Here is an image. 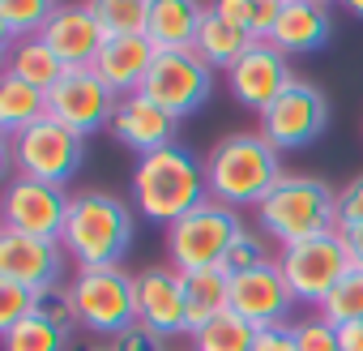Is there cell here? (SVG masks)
I'll use <instances>...</instances> for the list:
<instances>
[{"label":"cell","mask_w":363,"mask_h":351,"mask_svg":"<svg viewBox=\"0 0 363 351\" xmlns=\"http://www.w3.org/2000/svg\"><path fill=\"white\" fill-rule=\"evenodd\" d=\"M278 180H282L278 146L265 141L261 133H231L206 158V185H210L214 202H223L231 210H240V206L257 210L274 193Z\"/></svg>","instance_id":"1"},{"label":"cell","mask_w":363,"mask_h":351,"mask_svg":"<svg viewBox=\"0 0 363 351\" xmlns=\"http://www.w3.org/2000/svg\"><path fill=\"white\" fill-rule=\"evenodd\" d=\"M206 167L184 150V146H162L154 154L137 158L133 171V193H137V210L154 223H175L189 210H197L206 202Z\"/></svg>","instance_id":"2"},{"label":"cell","mask_w":363,"mask_h":351,"mask_svg":"<svg viewBox=\"0 0 363 351\" xmlns=\"http://www.w3.org/2000/svg\"><path fill=\"white\" fill-rule=\"evenodd\" d=\"M60 244L77 257V270L90 266H120L133 244V210L111 193H73Z\"/></svg>","instance_id":"3"},{"label":"cell","mask_w":363,"mask_h":351,"mask_svg":"<svg viewBox=\"0 0 363 351\" xmlns=\"http://www.w3.org/2000/svg\"><path fill=\"white\" fill-rule=\"evenodd\" d=\"M257 219L282 249H291L337 232V193L312 176H282L274 193L257 206Z\"/></svg>","instance_id":"4"},{"label":"cell","mask_w":363,"mask_h":351,"mask_svg":"<svg viewBox=\"0 0 363 351\" xmlns=\"http://www.w3.org/2000/svg\"><path fill=\"white\" fill-rule=\"evenodd\" d=\"M244 223L231 206L206 198L197 210H189L184 219H175L167 227V253L171 266L179 274H197V270H223L231 244L240 240Z\"/></svg>","instance_id":"5"},{"label":"cell","mask_w":363,"mask_h":351,"mask_svg":"<svg viewBox=\"0 0 363 351\" xmlns=\"http://www.w3.org/2000/svg\"><path fill=\"white\" fill-rule=\"evenodd\" d=\"M82 141L86 137H77L60 120L43 116L39 124L9 137V163H13L18 176H26V180H43V185L65 189V180H73V171L82 167V154H86Z\"/></svg>","instance_id":"6"},{"label":"cell","mask_w":363,"mask_h":351,"mask_svg":"<svg viewBox=\"0 0 363 351\" xmlns=\"http://www.w3.org/2000/svg\"><path fill=\"white\" fill-rule=\"evenodd\" d=\"M73 304L77 321L94 334H120L124 325L137 321V274L120 266H90L73 274Z\"/></svg>","instance_id":"7"},{"label":"cell","mask_w":363,"mask_h":351,"mask_svg":"<svg viewBox=\"0 0 363 351\" xmlns=\"http://www.w3.org/2000/svg\"><path fill=\"white\" fill-rule=\"evenodd\" d=\"M278 266L291 283V296L299 304H325L329 291L354 270L350 261V249L342 240V232H329V236H316V240H303V244H291L278 253Z\"/></svg>","instance_id":"8"},{"label":"cell","mask_w":363,"mask_h":351,"mask_svg":"<svg viewBox=\"0 0 363 351\" xmlns=\"http://www.w3.org/2000/svg\"><path fill=\"white\" fill-rule=\"evenodd\" d=\"M210 86H214L210 65L189 48V52H158V60L150 65L137 94H145L150 103H158L162 112H171L179 120L210 99Z\"/></svg>","instance_id":"9"},{"label":"cell","mask_w":363,"mask_h":351,"mask_svg":"<svg viewBox=\"0 0 363 351\" xmlns=\"http://www.w3.org/2000/svg\"><path fill=\"white\" fill-rule=\"evenodd\" d=\"M120 94L94 73V69H65V77L48 90V116L73 129L77 137H90L99 129H111Z\"/></svg>","instance_id":"10"},{"label":"cell","mask_w":363,"mask_h":351,"mask_svg":"<svg viewBox=\"0 0 363 351\" xmlns=\"http://www.w3.org/2000/svg\"><path fill=\"white\" fill-rule=\"evenodd\" d=\"M329 124V99L312 82H295L274 107L261 112V137L274 141L278 150H299L316 141Z\"/></svg>","instance_id":"11"},{"label":"cell","mask_w":363,"mask_h":351,"mask_svg":"<svg viewBox=\"0 0 363 351\" xmlns=\"http://www.w3.org/2000/svg\"><path fill=\"white\" fill-rule=\"evenodd\" d=\"M69 202L73 198L60 185L13 176L5 189V227L22 232V236H39V240H60L65 219H69Z\"/></svg>","instance_id":"12"},{"label":"cell","mask_w":363,"mask_h":351,"mask_svg":"<svg viewBox=\"0 0 363 351\" xmlns=\"http://www.w3.org/2000/svg\"><path fill=\"white\" fill-rule=\"evenodd\" d=\"M227 77H231V94H235L244 107H252V112L274 107V103L299 82V77L291 73L286 56H282L274 43H252V48L235 60V69H231Z\"/></svg>","instance_id":"13"},{"label":"cell","mask_w":363,"mask_h":351,"mask_svg":"<svg viewBox=\"0 0 363 351\" xmlns=\"http://www.w3.org/2000/svg\"><path fill=\"white\" fill-rule=\"evenodd\" d=\"M137 321L167 338L189 330V283L175 266H150L137 274Z\"/></svg>","instance_id":"14"},{"label":"cell","mask_w":363,"mask_h":351,"mask_svg":"<svg viewBox=\"0 0 363 351\" xmlns=\"http://www.w3.org/2000/svg\"><path fill=\"white\" fill-rule=\"evenodd\" d=\"M291 304H295V296H291V283H286L278 261H265L261 270H248V274L231 279V313H240L257 330L282 325Z\"/></svg>","instance_id":"15"},{"label":"cell","mask_w":363,"mask_h":351,"mask_svg":"<svg viewBox=\"0 0 363 351\" xmlns=\"http://www.w3.org/2000/svg\"><path fill=\"white\" fill-rule=\"evenodd\" d=\"M65 270V244L60 240H39V236H22V232H0V279L22 283L30 291H43L52 283H60Z\"/></svg>","instance_id":"16"},{"label":"cell","mask_w":363,"mask_h":351,"mask_svg":"<svg viewBox=\"0 0 363 351\" xmlns=\"http://www.w3.org/2000/svg\"><path fill=\"white\" fill-rule=\"evenodd\" d=\"M39 39L60 56L65 69H94V60L107 43V31L99 26L90 5H56V14Z\"/></svg>","instance_id":"17"},{"label":"cell","mask_w":363,"mask_h":351,"mask_svg":"<svg viewBox=\"0 0 363 351\" xmlns=\"http://www.w3.org/2000/svg\"><path fill=\"white\" fill-rule=\"evenodd\" d=\"M111 137L120 146L137 150V158H141L162 146H175V116L162 112L158 103H150L145 94H124L111 116Z\"/></svg>","instance_id":"18"},{"label":"cell","mask_w":363,"mask_h":351,"mask_svg":"<svg viewBox=\"0 0 363 351\" xmlns=\"http://www.w3.org/2000/svg\"><path fill=\"white\" fill-rule=\"evenodd\" d=\"M158 60V48L150 35H124V39H107L99 60H94V73L124 99V94H137L150 65Z\"/></svg>","instance_id":"19"},{"label":"cell","mask_w":363,"mask_h":351,"mask_svg":"<svg viewBox=\"0 0 363 351\" xmlns=\"http://www.w3.org/2000/svg\"><path fill=\"white\" fill-rule=\"evenodd\" d=\"M333 22H329V9L316 5V0H282V14H278V26H274V48L282 56L291 52H316L325 39H329Z\"/></svg>","instance_id":"20"},{"label":"cell","mask_w":363,"mask_h":351,"mask_svg":"<svg viewBox=\"0 0 363 351\" xmlns=\"http://www.w3.org/2000/svg\"><path fill=\"white\" fill-rule=\"evenodd\" d=\"M206 5H193V0H150V39L158 52H189L197 43Z\"/></svg>","instance_id":"21"},{"label":"cell","mask_w":363,"mask_h":351,"mask_svg":"<svg viewBox=\"0 0 363 351\" xmlns=\"http://www.w3.org/2000/svg\"><path fill=\"white\" fill-rule=\"evenodd\" d=\"M252 48V35L244 31V26H235V22H227L214 5L206 9V18H201V31H197V43H193V52L210 65V69H235V60L244 56Z\"/></svg>","instance_id":"22"},{"label":"cell","mask_w":363,"mask_h":351,"mask_svg":"<svg viewBox=\"0 0 363 351\" xmlns=\"http://www.w3.org/2000/svg\"><path fill=\"white\" fill-rule=\"evenodd\" d=\"M5 73L22 77V82H30L35 90L48 94V90L65 77V65H60V56L35 35V39H18V43L9 48V56H5Z\"/></svg>","instance_id":"23"},{"label":"cell","mask_w":363,"mask_h":351,"mask_svg":"<svg viewBox=\"0 0 363 351\" xmlns=\"http://www.w3.org/2000/svg\"><path fill=\"white\" fill-rule=\"evenodd\" d=\"M189 283V334L206 330L218 313L231 308V274L227 270H197L184 274Z\"/></svg>","instance_id":"24"},{"label":"cell","mask_w":363,"mask_h":351,"mask_svg":"<svg viewBox=\"0 0 363 351\" xmlns=\"http://www.w3.org/2000/svg\"><path fill=\"white\" fill-rule=\"evenodd\" d=\"M43 116H48V94L43 90H35L30 82H22L13 73L0 77V129H5L9 137L30 129V124H39Z\"/></svg>","instance_id":"25"},{"label":"cell","mask_w":363,"mask_h":351,"mask_svg":"<svg viewBox=\"0 0 363 351\" xmlns=\"http://www.w3.org/2000/svg\"><path fill=\"white\" fill-rule=\"evenodd\" d=\"M257 325L252 321H244L240 313H218L206 330H197L193 334V351H252L257 347Z\"/></svg>","instance_id":"26"},{"label":"cell","mask_w":363,"mask_h":351,"mask_svg":"<svg viewBox=\"0 0 363 351\" xmlns=\"http://www.w3.org/2000/svg\"><path fill=\"white\" fill-rule=\"evenodd\" d=\"M94 18L107 31V39L145 35L150 31V0H94Z\"/></svg>","instance_id":"27"},{"label":"cell","mask_w":363,"mask_h":351,"mask_svg":"<svg viewBox=\"0 0 363 351\" xmlns=\"http://www.w3.org/2000/svg\"><path fill=\"white\" fill-rule=\"evenodd\" d=\"M52 14H56L52 0H5V5H0V35L13 39V43L35 39V35H43Z\"/></svg>","instance_id":"28"},{"label":"cell","mask_w":363,"mask_h":351,"mask_svg":"<svg viewBox=\"0 0 363 351\" xmlns=\"http://www.w3.org/2000/svg\"><path fill=\"white\" fill-rule=\"evenodd\" d=\"M320 317L329 321V325H354V321H363V270H350L333 291H329V300L320 304Z\"/></svg>","instance_id":"29"},{"label":"cell","mask_w":363,"mask_h":351,"mask_svg":"<svg viewBox=\"0 0 363 351\" xmlns=\"http://www.w3.org/2000/svg\"><path fill=\"white\" fill-rule=\"evenodd\" d=\"M5 351H69V334L30 313L22 325L5 334Z\"/></svg>","instance_id":"30"},{"label":"cell","mask_w":363,"mask_h":351,"mask_svg":"<svg viewBox=\"0 0 363 351\" xmlns=\"http://www.w3.org/2000/svg\"><path fill=\"white\" fill-rule=\"evenodd\" d=\"M35 317H43L48 325H56V330H73L77 325V304H73V287H65V283H52V287H43V291H35Z\"/></svg>","instance_id":"31"},{"label":"cell","mask_w":363,"mask_h":351,"mask_svg":"<svg viewBox=\"0 0 363 351\" xmlns=\"http://www.w3.org/2000/svg\"><path fill=\"white\" fill-rule=\"evenodd\" d=\"M30 313H35V291L22 287V283L0 279V334H9L13 325H22Z\"/></svg>","instance_id":"32"},{"label":"cell","mask_w":363,"mask_h":351,"mask_svg":"<svg viewBox=\"0 0 363 351\" xmlns=\"http://www.w3.org/2000/svg\"><path fill=\"white\" fill-rule=\"evenodd\" d=\"M291 334H295V347L299 351H342V330L329 325L320 313L308 317V321H295Z\"/></svg>","instance_id":"33"},{"label":"cell","mask_w":363,"mask_h":351,"mask_svg":"<svg viewBox=\"0 0 363 351\" xmlns=\"http://www.w3.org/2000/svg\"><path fill=\"white\" fill-rule=\"evenodd\" d=\"M269 261V253H265V240L261 236H252L248 227L240 232V240L231 244V253H227V261H223V270L235 279V274H248V270H261Z\"/></svg>","instance_id":"34"},{"label":"cell","mask_w":363,"mask_h":351,"mask_svg":"<svg viewBox=\"0 0 363 351\" xmlns=\"http://www.w3.org/2000/svg\"><path fill=\"white\" fill-rule=\"evenodd\" d=\"M111 351H167V334L150 330L145 321H133L111 338Z\"/></svg>","instance_id":"35"},{"label":"cell","mask_w":363,"mask_h":351,"mask_svg":"<svg viewBox=\"0 0 363 351\" xmlns=\"http://www.w3.org/2000/svg\"><path fill=\"white\" fill-rule=\"evenodd\" d=\"M337 227H363V176L337 193Z\"/></svg>","instance_id":"36"},{"label":"cell","mask_w":363,"mask_h":351,"mask_svg":"<svg viewBox=\"0 0 363 351\" xmlns=\"http://www.w3.org/2000/svg\"><path fill=\"white\" fill-rule=\"evenodd\" d=\"M252 351H299V347H295L291 325H269V330L257 334V347Z\"/></svg>","instance_id":"37"},{"label":"cell","mask_w":363,"mask_h":351,"mask_svg":"<svg viewBox=\"0 0 363 351\" xmlns=\"http://www.w3.org/2000/svg\"><path fill=\"white\" fill-rule=\"evenodd\" d=\"M227 22H235V26H244L248 31V18H252V0H218L214 5Z\"/></svg>","instance_id":"38"},{"label":"cell","mask_w":363,"mask_h":351,"mask_svg":"<svg viewBox=\"0 0 363 351\" xmlns=\"http://www.w3.org/2000/svg\"><path fill=\"white\" fill-rule=\"evenodd\" d=\"M337 232H342V240H346V249H350L354 270H363V227H337Z\"/></svg>","instance_id":"39"},{"label":"cell","mask_w":363,"mask_h":351,"mask_svg":"<svg viewBox=\"0 0 363 351\" xmlns=\"http://www.w3.org/2000/svg\"><path fill=\"white\" fill-rule=\"evenodd\" d=\"M342 351H363V321L342 325Z\"/></svg>","instance_id":"40"},{"label":"cell","mask_w":363,"mask_h":351,"mask_svg":"<svg viewBox=\"0 0 363 351\" xmlns=\"http://www.w3.org/2000/svg\"><path fill=\"white\" fill-rule=\"evenodd\" d=\"M346 9H354V14H359V18H363V0H354V5H346Z\"/></svg>","instance_id":"41"},{"label":"cell","mask_w":363,"mask_h":351,"mask_svg":"<svg viewBox=\"0 0 363 351\" xmlns=\"http://www.w3.org/2000/svg\"><path fill=\"white\" fill-rule=\"evenodd\" d=\"M86 351H111V347H86Z\"/></svg>","instance_id":"42"}]
</instances>
